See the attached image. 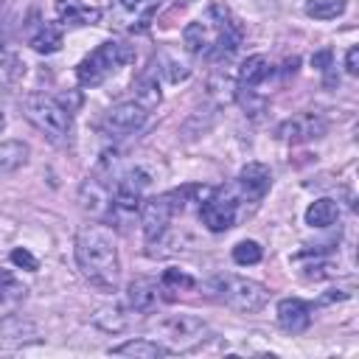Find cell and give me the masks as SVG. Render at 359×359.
<instances>
[{"label": "cell", "mask_w": 359, "mask_h": 359, "mask_svg": "<svg viewBox=\"0 0 359 359\" xmlns=\"http://www.w3.org/2000/svg\"><path fill=\"white\" fill-rule=\"evenodd\" d=\"M76 261L81 275L93 286L115 292L121 278V255L112 230H107L104 224H84L76 233Z\"/></svg>", "instance_id": "1"}, {"label": "cell", "mask_w": 359, "mask_h": 359, "mask_svg": "<svg viewBox=\"0 0 359 359\" xmlns=\"http://www.w3.org/2000/svg\"><path fill=\"white\" fill-rule=\"evenodd\" d=\"M182 42L194 56L224 59V56L236 53L238 42H241V28L224 6H210L208 20H196V22L185 25Z\"/></svg>", "instance_id": "2"}, {"label": "cell", "mask_w": 359, "mask_h": 359, "mask_svg": "<svg viewBox=\"0 0 359 359\" xmlns=\"http://www.w3.org/2000/svg\"><path fill=\"white\" fill-rule=\"evenodd\" d=\"M22 112L25 118L39 129L45 132L53 143H67L70 140V129H73V121H70V112L50 95L45 93H31L22 98Z\"/></svg>", "instance_id": "3"}, {"label": "cell", "mask_w": 359, "mask_h": 359, "mask_svg": "<svg viewBox=\"0 0 359 359\" xmlns=\"http://www.w3.org/2000/svg\"><path fill=\"white\" fill-rule=\"evenodd\" d=\"M154 334L165 353H188L208 339V325L194 314H171L154 323Z\"/></svg>", "instance_id": "4"}, {"label": "cell", "mask_w": 359, "mask_h": 359, "mask_svg": "<svg viewBox=\"0 0 359 359\" xmlns=\"http://www.w3.org/2000/svg\"><path fill=\"white\" fill-rule=\"evenodd\" d=\"M210 292L224 306H230L236 311H244V314H252V311L264 309L266 300H269L266 286H261L258 280L241 278V275H216L210 280Z\"/></svg>", "instance_id": "5"}, {"label": "cell", "mask_w": 359, "mask_h": 359, "mask_svg": "<svg viewBox=\"0 0 359 359\" xmlns=\"http://www.w3.org/2000/svg\"><path fill=\"white\" fill-rule=\"evenodd\" d=\"M132 59V50L121 42H101L95 50H90L79 67H76V79L81 87H98L101 81H107L121 65H126Z\"/></svg>", "instance_id": "6"}, {"label": "cell", "mask_w": 359, "mask_h": 359, "mask_svg": "<svg viewBox=\"0 0 359 359\" xmlns=\"http://www.w3.org/2000/svg\"><path fill=\"white\" fill-rule=\"evenodd\" d=\"M236 213H238V196L233 191H216L210 199L202 202L199 208V219L210 233H224L236 224Z\"/></svg>", "instance_id": "7"}, {"label": "cell", "mask_w": 359, "mask_h": 359, "mask_svg": "<svg viewBox=\"0 0 359 359\" xmlns=\"http://www.w3.org/2000/svg\"><path fill=\"white\" fill-rule=\"evenodd\" d=\"M157 6L160 0H109L112 25L121 31H143L151 22Z\"/></svg>", "instance_id": "8"}, {"label": "cell", "mask_w": 359, "mask_h": 359, "mask_svg": "<svg viewBox=\"0 0 359 359\" xmlns=\"http://www.w3.org/2000/svg\"><path fill=\"white\" fill-rule=\"evenodd\" d=\"M174 210H180V205L174 202V194L151 196V199L143 202V236H146L149 244L165 236Z\"/></svg>", "instance_id": "9"}, {"label": "cell", "mask_w": 359, "mask_h": 359, "mask_svg": "<svg viewBox=\"0 0 359 359\" xmlns=\"http://www.w3.org/2000/svg\"><path fill=\"white\" fill-rule=\"evenodd\" d=\"M146 115H149V107H143L140 101H121L104 115V129L112 135H129L143 126Z\"/></svg>", "instance_id": "10"}, {"label": "cell", "mask_w": 359, "mask_h": 359, "mask_svg": "<svg viewBox=\"0 0 359 359\" xmlns=\"http://www.w3.org/2000/svg\"><path fill=\"white\" fill-rule=\"evenodd\" d=\"M325 129H328L325 118H320L314 112H303V115H294V118L283 121L275 135L283 143H306V140H314V137L325 135Z\"/></svg>", "instance_id": "11"}, {"label": "cell", "mask_w": 359, "mask_h": 359, "mask_svg": "<svg viewBox=\"0 0 359 359\" xmlns=\"http://www.w3.org/2000/svg\"><path fill=\"white\" fill-rule=\"evenodd\" d=\"M149 185V177L135 168V171H126L118 182H115V194H112V208L123 210V213H135L143 202V188Z\"/></svg>", "instance_id": "12"}, {"label": "cell", "mask_w": 359, "mask_h": 359, "mask_svg": "<svg viewBox=\"0 0 359 359\" xmlns=\"http://www.w3.org/2000/svg\"><path fill=\"white\" fill-rule=\"evenodd\" d=\"M269 185H272V171L264 163H247L236 180V191L241 199H261L269 191Z\"/></svg>", "instance_id": "13"}, {"label": "cell", "mask_w": 359, "mask_h": 359, "mask_svg": "<svg viewBox=\"0 0 359 359\" xmlns=\"http://www.w3.org/2000/svg\"><path fill=\"white\" fill-rule=\"evenodd\" d=\"M278 325L289 334H303L311 325V306L300 297H283L278 303Z\"/></svg>", "instance_id": "14"}, {"label": "cell", "mask_w": 359, "mask_h": 359, "mask_svg": "<svg viewBox=\"0 0 359 359\" xmlns=\"http://www.w3.org/2000/svg\"><path fill=\"white\" fill-rule=\"evenodd\" d=\"M79 205L90 216H107L109 210H115L112 208V188L104 185L101 180H84V185L79 191Z\"/></svg>", "instance_id": "15"}, {"label": "cell", "mask_w": 359, "mask_h": 359, "mask_svg": "<svg viewBox=\"0 0 359 359\" xmlns=\"http://www.w3.org/2000/svg\"><path fill=\"white\" fill-rule=\"evenodd\" d=\"M160 283L151 280V278H135L129 286H126V303L132 311H140V314H149L157 309L160 303Z\"/></svg>", "instance_id": "16"}, {"label": "cell", "mask_w": 359, "mask_h": 359, "mask_svg": "<svg viewBox=\"0 0 359 359\" xmlns=\"http://www.w3.org/2000/svg\"><path fill=\"white\" fill-rule=\"evenodd\" d=\"M53 8L59 22L65 25H95L101 20V11L84 0H56Z\"/></svg>", "instance_id": "17"}, {"label": "cell", "mask_w": 359, "mask_h": 359, "mask_svg": "<svg viewBox=\"0 0 359 359\" xmlns=\"http://www.w3.org/2000/svg\"><path fill=\"white\" fill-rule=\"evenodd\" d=\"M269 73H272V65H269L266 56H261V53L247 56V62H244L241 70H238V87H241V90H252V87H258Z\"/></svg>", "instance_id": "18"}, {"label": "cell", "mask_w": 359, "mask_h": 359, "mask_svg": "<svg viewBox=\"0 0 359 359\" xmlns=\"http://www.w3.org/2000/svg\"><path fill=\"white\" fill-rule=\"evenodd\" d=\"M109 353L115 356H132V359H157V356H165L163 345L157 339H129L123 345H115Z\"/></svg>", "instance_id": "19"}, {"label": "cell", "mask_w": 359, "mask_h": 359, "mask_svg": "<svg viewBox=\"0 0 359 359\" xmlns=\"http://www.w3.org/2000/svg\"><path fill=\"white\" fill-rule=\"evenodd\" d=\"M339 219V205L334 199H317L306 208V224L309 227H331Z\"/></svg>", "instance_id": "20"}, {"label": "cell", "mask_w": 359, "mask_h": 359, "mask_svg": "<svg viewBox=\"0 0 359 359\" xmlns=\"http://www.w3.org/2000/svg\"><path fill=\"white\" fill-rule=\"evenodd\" d=\"M93 323L101 328V331H109V334H118L129 325V314L123 311V306H101L95 314H93Z\"/></svg>", "instance_id": "21"}, {"label": "cell", "mask_w": 359, "mask_h": 359, "mask_svg": "<svg viewBox=\"0 0 359 359\" xmlns=\"http://www.w3.org/2000/svg\"><path fill=\"white\" fill-rule=\"evenodd\" d=\"M31 48L36 50V53H56L59 48H62V28L59 25H53V22H45L34 36H31Z\"/></svg>", "instance_id": "22"}, {"label": "cell", "mask_w": 359, "mask_h": 359, "mask_svg": "<svg viewBox=\"0 0 359 359\" xmlns=\"http://www.w3.org/2000/svg\"><path fill=\"white\" fill-rule=\"evenodd\" d=\"M28 163V146L22 140H6L0 143V171H14Z\"/></svg>", "instance_id": "23"}, {"label": "cell", "mask_w": 359, "mask_h": 359, "mask_svg": "<svg viewBox=\"0 0 359 359\" xmlns=\"http://www.w3.org/2000/svg\"><path fill=\"white\" fill-rule=\"evenodd\" d=\"M345 0H306V14L314 17V20H334L345 11Z\"/></svg>", "instance_id": "24"}, {"label": "cell", "mask_w": 359, "mask_h": 359, "mask_svg": "<svg viewBox=\"0 0 359 359\" xmlns=\"http://www.w3.org/2000/svg\"><path fill=\"white\" fill-rule=\"evenodd\" d=\"M261 244L258 241H238L233 247V261L241 264V266H250V264H258L261 261Z\"/></svg>", "instance_id": "25"}, {"label": "cell", "mask_w": 359, "mask_h": 359, "mask_svg": "<svg viewBox=\"0 0 359 359\" xmlns=\"http://www.w3.org/2000/svg\"><path fill=\"white\" fill-rule=\"evenodd\" d=\"M160 286H165V289H168V286H177V289H194V278L185 275V272H180V269H165Z\"/></svg>", "instance_id": "26"}, {"label": "cell", "mask_w": 359, "mask_h": 359, "mask_svg": "<svg viewBox=\"0 0 359 359\" xmlns=\"http://www.w3.org/2000/svg\"><path fill=\"white\" fill-rule=\"evenodd\" d=\"M11 264H17V266H22V269H28V272H36V269H39V261H36L28 250H22V247H17V250L11 252Z\"/></svg>", "instance_id": "27"}, {"label": "cell", "mask_w": 359, "mask_h": 359, "mask_svg": "<svg viewBox=\"0 0 359 359\" xmlns=\"http://www.w3.org/2000/svg\"><path fill=\"white\" fill-rule=\"evenodd\" d=\"M345 70H348L351 76L359 73V48H356V45L348 48V53H345Z\"/></svg>", "instance_id": "28"}, {"label": "cell", "mask_w": 359, "mask_h": 359, "mask_svg": "<svg viewBox=\"0 0 359 359\" xmlns=\"http://www.w3.org/2000/svg\"><path fill=\"white\" fill-rule=\"evenodd\" d=\"M17 283H14V278H11V272H6V269H0V300L6 297V292H11Z\"/></svg>", "instance_id": "29"}, {"label": "cell", "mask_w": 359, "mask_h": 359, "mask_svg": "<svg viewBox=\"0 0 359 359\" xmlns=\"http://www.w3.org/2000/svg\"><path fill=\"white\" fill-rule=\"evenodd\" d=\"M311 62H314V67L328 70V67H331V50H320V53H314V56H311Z\"/></svg>", "instance_id": "30"}, {"label": "cell", "mask_w": 359, "mask_h": 359, "mask_svg": "<svg viewBox=\"0 0 359 359\" xmlns=\"http://www.w3.org/2000/svg\"><path fill=\"white\" fill-rule=\"evenodd\" d=\"M3 129H6V115L0 112V132H3Z\"/></svg>", "instance_id": "31"}, {"label": "cell", "mask_w": 359, "mask_h": 359, "mask_svg": "<svg viewBox=\"0 0 359 359\" xmlns=\"http://www.w3.org/2000/svg\"><path fill=\"white\" fill-rule=\"evenodd\" d=\"M0 45H3V42H0Z\"/></svg>", "instance_id": "32"}]
</instances>
